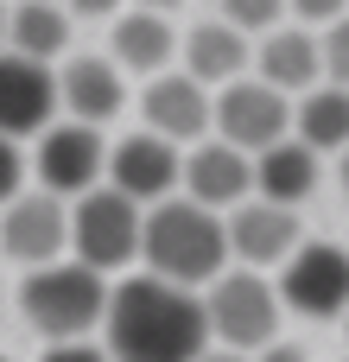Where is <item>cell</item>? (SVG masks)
Returning <instances> with one entry per match:
<instances>
[{
    "instance_id": "6da1fadb",
    "label": "cell",
    "mask_w": 349,
    "mask_h": 362,
    "mask_svg": "<svg viewBox=\"0 0 349 362\" xmlns=\"http://www.w3.org/2000/svg\"><path fill=\"white\" fill-rule=\"evenodd\" d=\"M102 337H108V350H102L108 362H197L210 344L203 299L172 280L134 274V280L108 286Z\"/></svg>"
},
{
    "instance_id": "7a4b0ae2",
    "label": "cell",
    "mask_w": 349,
    "mask_h": 362,
    "mask_svg": "<svg viewBox=\"0 0 349 362\" xmlns=\"http://www.w3.org/2000/svg\"><path fill=\"white\" fill-rule=\"evenodd\" d=\"M140 261L153 280H172L184 293H203L223 267H229V242H223V216L191 204V197H165L153 210H140Z\"/></svg>"
},
{
    "instance_id": "3957f363",
    "label": "cell",
    "mask_w": 349,
    "mask_h": 362,
    "mask_svg": "<svg viewBox=\"0 0 349 362\" xmlns=\"http://www.w3.org/2000/svg\"><path fill=\"white\" fill-rule=\"evenodd\" d=\"M102 305H108V280L89 274L83 261H45L19 286V312L45 344H83L102 325Z\"/></svg>"
},
{
    "instance_id": "277c9868",
    "label": "cell",
    "mask_w": 349,
    "mask_h": 362,
    "mask_svg": "<svg viewBox=\"0 0 349 362\" xmlns=\"http://www.w3.org/2000/svg\"><path fill=\"white\" fill-rule=\"evenodd\" d=\"M197 299H203V331L235 356H254L261 344L280 337V293L254 267H223Z\"/></svg>"
},
{
    "instance_id": "5b68a950",
    "label": "cell",
    "mask_w": 349,
    "mask_h": 362,
    "mask_svg": "<svg viewBox=\"0 0 349 362\" xmlns=\"http://www.w3.org/2000/svg\"><path fill=\"white\" fill-rule=\"evenodd\" d=\"M70 248L89 274H114V267L140 261V204H127L108 185L83 191L70 204Z\"/></svg>"
},
{
    "instance_id": "8992f818",
    "label": "cell",
    "mask_w": 349,
    "mask_h": 362,
    "mask_svg": "<svg viewBox=\"0 0 349 362\" xmlns=\"http://www.w3.org/2000/svg\"><path fill=\"white\" fill-rule=\"evenodd\" d=\"M280 312L299 318H343L349 312V248L337 242H299L280 261Z\"/></svg>"
},
{
    "instance_id": "52a82bcc",
    "label": "cell",
    "mask_w": 349,
    "mask_h": 362,
    "mask_svg": "<svg viewBox=\"0 0 349 362\" xmlns=\"http://www.w3.org/2000/svg\"><path fill=\"white\" fill-rule=\"evenodd\" d=\"M210 127L223 134V146H235V153L254 159V153H267L273 140L292 134V102L280 89H267L261 76H242L223 95H210Z\"/></svg>"
},
{
    "instance_id": "ba28073f",
    "label": "cell",
    "mask_w": 349,
    "mask_h": 362,
    "mask_svg": "<svg viewBox=\"0 0 349 362\" xmlns=\"http://www.w3.org/2000/svg\"><path fill=\"white\" fill-rule=\"evenodd\" d=\"M102 159H108V146H102V127L57 121V127H45V134H38L32 172H38V191H51V197L76 204L83 191H95V185H102Z\"/></svg>"
},
{
    "instance_id": "9c48e42d",
    "label": "cell",
    "mask_w": 349,
    "mask_h": 362,
    "mask_svg": "<svg viewBox=\"0 0 349 362\" xmlns=\"http://www.w3.org/2000/svg\"><path fill=\"white\" fill-rule=\"evenodd\" d=\"M178 165H184V153H178L172 140H159V134L140 127V134H127V140L108 146L102 178H108V191H121L127 204L153 210V204H165V197L178 191Z\"/></svg>"
},
{
    "instance_id": "30bf717a",
    "label": "cell",
    "mask_w": 349,
    "mask_h": 362,
    "mask_svg": "<svg viewBox=\"0 0 349 362\" xmlns=\"http://www.w3.org/2000/svg\"><path fill=\"white\" fill-rule=\"evenodd\" d=\"M0 248L13 261H25V267L64 261V248H70V204L51 197V191H19L0 210Z\"/></svg>"
},
{
    "instance_id": "8fae6325",
    "label": "cell",
    "mask_w": 349,
    "mask_h": 362,
    "mask_svg": "<svg viewBox=\"0 0 349 362\" xmlns=\"http://www.w3.org/2000/svg\"><path fill=\"white\" fill-rule=\"evenodd\" d=\"M140 115H146V134H159L172 146H191V140L210 134V89L191 83L184 70H159L140 89Z\"/></svg>"
},
{
    "instance_id": "7c38bea8",
    "label": "cell",
    "mask_w": 349,
    "mask_h": 362,
    "mask_svg": "<svg viewBox=\"0 0 349 362\" xmlns=\"http://www.w3.org/2000/svg\"><path fill=\"white\" fill-rule=\"evenodd\" d=\"M223 242L242 267H280L292 248H299V216L280 210V204H261V197H242L229 216H223Z\"/></svg>"
},
{
    "instance_id": "4fadbf2b",
    "label": "cell",
    "mask_w": 349,
    "mask_h": 362,
    "mask_svg": "<svg viewBox=\"0 0 349 362\" xmlns=\"http://www.w3.org/2000/svg\"><path fill=\"white\" fill-rule=\"evenodd\" d=\"M51 108H57L51 64H32L19 51H0V140L45 134L51 127Z\"/></svg>"
},
{
    "instance_id": "5bb4252c",
    "label": "cell",
    "mask_w": 349,
    "mask_h": 362,
    "mask_svg": "<svg viewBox=\"0 0 349 362\" xmlns=\"http://www.w3.org/2000/svg\"><path fill=\"white\" fill-rule=\"evenodd\" d=\"M178 185H184V197L203 204V210H235V204L254 191V172H248V153H235V146H223V140H197V146L184 153V165H178Z\"/></svg>"
},
{
    "instance_id": "9a60e30c",
    "label": "cell",
    "mask_w": 349,
    "mask_h": 362,
    "mask_svg": "<svg viewBox=\"0 0 349 362\" xmlns=\"http://www.w3.org/2000/svg\"><path fill=\"white\" fill-rule=\"evenodd\" d=\"M57 108L70 121H83V127H102V121H114L127 108V83H121V70L108 57H70L64 76H57Z\"/></svg>"
},
{
    "instance_id": "2e32d148",
    "label": "cell",
    "mask_w": 349,
    "mask_h": 362,
    "mask_svg": "<svg viewBox=\"0 0 349 362\" xmlns=\"http://www.w3.org/2000/svg\"><path fill=\"white\" fill-rule=\"evenodd\" d=\"M248 64H254V45H248L235 25H223V19L191 25V38H184V76H191V83L229 89V83L248 76Z\"/></svg>"
},
{
    "instance_id": "e0dca14e",
    "label": "cell",
    "mask_w": 349,
    "mask_h": 362,
    "mask_svg": "<svg viewBox=\"0 0 349 362\" xmlns=\"http://www.w3.org/2000/svg\"><path fill=\"white\" fill-rule=\"evenodd\" d=\"M248 172H254V197H261V204H280V210H299V204L318 191V153L299 146L292 134L273 140L267 153H254Z\"/></svg>"
},
{
    "instance_id": "ac0fdd59",
    "label": "cell",
    "mask_w": 349,
    "mask_h": 362,
    "mask_svg": "<svg viewBox=\"0 0 349 362\" xmlns=\"http://www.w3.org/2000/svg\"><path fill=\"white\" fill-rule=\"evenodd\" d=\"M254 70H261L267 89H280V95L292 102V95H305V89L324 76V70H318V38H312L305 25H273V32H261Z\"/></svg>"
},
{
    "instance_id": "d6986e66",
    "label": "cell",
    "mask_w": 349,
    "mask_h": 362,
    "mask_svg": "<svg viewBox=\"0 0 349 362\" xmlns=\"http://www.w3.org/2000/svg\"><path fill=\"white\" fill-rule=\"evenodd\" d=\"M108 64L114 70H140V76H159L165 64H172V51H178V32H172V19L165 13H114V32H108Z\"/></svg>"
},
{
    "instance_id": "ffe728a7",
    "label": "cell",
    "mask_w": 349,
    "mask_h": 362,
    "mask_svg": "<svg viewBox=\"0 0 349 362\" xmlns=\"http://www.w3.org/2000/svg\"><path fill=\"white\" fill-rule=\"evenodd\" d=\"M292 140L312 153H343L349 146V89L337 83H312L292 102Z\"/></svg>"
},
{
    "instance_id": "44dd1931",
    "label": "cell",
    "mask_w": 349,
    "mask_h": 362,
    "mask_svg": "<svg viewBox=\"0 0 349 362\" xmlns=\"http://www.w3.org/2000/svg\"><path fill=\"white\" fill-rule=\"evenodd\" d=\"M0 51H19V57H32V64L64 57V51H70V13L51 6V0H19V6L6 13V45H0Z\"/></svg>"
},
{
    "instance_id": "7402d4cb",
    "label": "cell",
    "mask_w": 349,
    "mask_h": 362,
    "mask_svg": "<svg viewBox=\"0 0 349 362\" xmlns=\"http://www.w3.org/2000/svg\"><path fill=\"white\" fill-rule=\"evenodd\" d=\"M286 19V0H223V25H235L242 38L248 32H273Z\"/></svg>"
},
{
    "instance_id": "603a6c76",
    "label": "cell",
    "mask_w": 349,
    "mask_h": 362,
    "mask_svg": "<svg viewBox=\"0 0 349 362\" xmlns=\"http://www.w3.org/2000/svg\"><path fill=\"white\" fill-rule=\"evenodd\" d=\"M318 70H324V83L349 89V19H331V32L318 38Z\"/></svg>"
},
{
    "instance_id": "cb8c5ba5",
    "label": "cell",
    "mask_w": 349,
    "mask_h": 362,
    "mask_svg": "<svg viewBox=\"0 0 349 362\" xmlns=\"http://www.w3.org/2000/svg\"><path fill=\"white\" fill-rule=\"evenodd\" d=\"M19 191H25V153H19V140H0V210Z\"/></svg>"
},
{
    "instance_id": "d4e9b609",
    "label": "cell",
    "mask_w": 349,
    "mask_h": 362,
    "mask_svg": "<svg viewBox=\"0 0 349 362\" xmlns=\"http://www.w3.org/2000/svg\"><path fill=\"white\" fill-rule=\"evenodd\" d=\"M349 0H286V13H299L305 25H331V19H343Z\"/></svg>"
},
{
    "instance_id": "484cf974",
    "label": "cell",
    "mask_w": 349,
    "mask_h": 362,
    "mask_svg": "<svg viewBox=\"0 0 349 362\" xmlns=\"http://www.w3.org/2000/svg\"><path fill=\"white\" fill-rule=\"evenodd\" d=\"M38 362H108V356L83 337V344H45V356H38Z\"/></svg>"
},
{
    "instance_id": "4316f807",
    "label": "cell",
    "mask_w": 349,
    "mask_h": 362,
    "mask_svg": "<svg viewBox=\"0 0 349 362\" xmlns=\"http://www.w3.org/2000/svg\"><path fill=\"white\" fill-rule=\"evenodd\" d=\"M248 362H312V356H305V344H286V337H273V344H261Z\"/></svg>"
},
{
    "instance_id": "83f0119b",
    "label": "cell",
    "mask_w": 349,
    "mask_h": 362,
    "mask_svg": "<svg viewBox=\"0 0 349 362\" xmlns=\"http://www.w3.org/2000/svg\"><path fill=\"white\" fill-rule=\"evenodd\" d=\"M64 13H83V19H114L121 0H64Z\"/></svg>"
},
{
    "instance_id": "f1b7e54d",
    "label": "cell",
    "mask_w": 349,
    "mask_h": 362,
    "mask_svg": "<svg viewBox=\"0 0 349 362\" xmlns=\"http://www.w3.org/2000/svg\"><path fill=\"white\" fill-rule=\"evenodd\" d=\"M197 362H248V356H235V350H203Z\"/></svg>"
},
{
    "instance_id": "f546056e",
    "label": "cell",
    "mask_w": 349,
    "mask_h": 362,
    "mask_svg": "<svg viewBox=\"0 0 349 362\" xmlns=\"http://www.w3.org/2000/svg\"><path fill=\"white\" fill-rule=\"evenodd\" d=\"M134 6H140V13H172L178 0H134Z\"/></svg>"
},
{
    "instance_id": "4dcf8cb0",
    "label": "cell",
    "mask_w": 349,
    "mask_h": 362,
    "mask_svg": "<svg viewBox=\"0 0 349 362\" xmlns=\"http://www.w3.org/2000/svg\"><path fill=\"white\" fill-rule=\"evenodd\" d=\"M343 191H349V146H343Z\"/></svg>"
},
{
    "instance_id": "1f68e13d",
    "label": "cell",
    "mask_w": 349,
    "mask_h": 362,
    "mask_svg": "<svg viewBox=\"0 0 349 362\" xmlns=\"http://www.w3.org/2000/svg\"><path fill=\"white\" fill-rule=\"evenodd\" d=\"M0 45H6V6H0Z\"/></svg>"
},
{
    "instance_id": "d6a6232c",
    "label": "cell",
    "mask_w": 349,
    "mask_h": 362,
    "mask_svg": "<svg viewBox=\"0 0 349 362\" xmlns=\"http://www.w3.org/2000/svg\"><path fill=\"white\" fill-rule=\"evenodd\" d=\"M343 337H349V312H343Z\"/></svg>"
},
{
    "instance_id": "836d02e7",
    "label": "cell",
    "mask_w": 349,
    "mask_h": 362,
    "mask_svg": "<svg viewBox=\"0 0 349 362\" xmlns=\"http://www.w3.org/2000/svg\"><path fill=\"white\" fill-rule=\"evenodd\" d=\"M0 362H6V356H0Z\"/></svg>"
}]
</instances>
